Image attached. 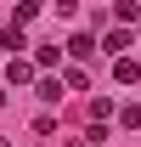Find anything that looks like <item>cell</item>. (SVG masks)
<instances>
[{
	"instance_id": "6",
	"label": "cell",
	"mask_w": 141,
	"mask_h": 147,
	"mask_svg": "<svg viewBox=\"0 0 141 147\" xmlns=\"http://www.w3.org/2000/svg\"><path fill=\"white\" fill-rule=\"evenodd\" d=\"M56 85H68V91H85V85H90V74H85V68H73V62H68V68H62V79H56Z\"/></svg>"
},
{
	"instance_id": "9",
	"label": "cell",
	"mask_w": 141,
	"mask_h": 147,
	"mask_svg": "<svg viewBox=\"0 0 141 147\" xmlns=\"http://www.w3.org/2000/svg\"><path fill=\"white\" fill-rule=\"evenodd\" d=\"M113 17H119V23H141V6H136V0H119Z\"/></svg>"
},
{
	"instance_id": "3",
	"label": "cell",
	"mask_w": 141,
	"mask_h": 147,
	"mask_svg": "<svg viewBox=\"0 0 141 147\" xmlns=\"http://www.w3.org/2000/svg\"><path fill=\"white\" fill-rule=\"evenodd\" d=\"M28 79H34V62L11 57V62H6V85H28Z\"/></svg>"
},
{
	"instance_id": "5",
	"label": "cell",
	"mask_w": 141,
	"mask_h": 147,
	"mask_svg": "<svg viewBox=\"0 0 141 147\" xmlns=\"http://www.w3.org/2000/svg\"><path fill=\"white\" fill-rule=\"evenodd\" d=\"M0 45H6V51L17 57V51H23V45H28V34H23L17 23H6V28H0Z\"/></svg>"
},
{
	"instance_id": "12",
	"label": "cell",
	"mask_w": 141,
	"mask_h": 147,
	"mask_svg": "<svg viewBox=\"0 0 141 147\" xmlns=\"http://www.w3.org/2000/svg\"><path fill=\"white\" fill-rule=\"evenodd\" d=\"M0 108H6V85H0Z\"/></svg>"
},
{
	"instance_id": "8",
	"label": "cell",
	"mask_w": 141,
	"mask_h": 147,
	"mask_svg": "<svg viewBox=\"0 0 141 147\" xmlns=\"http://www.w3.org/2000/svg\"><path fill=\"white\" fill-rule=\"evenodd\" d=\"M34 17H40V6H34V0H23L17 11H11V23H17V28H28V23H34Z\"/></svg>"
},
{
	"instance_id": "4",
	"label": "cell",
	"mask_w": 141,
	"mask_h": 147,
	"mask_svg": "<svg viewBox=\"0 0 141 147\" xmlns=\"http://www.w3.org/2000/svg\"><path fill=\"white\" fill-rule=\"evenodd\" d=\"M124 45H130V28H107V40H96V51H107V57H119Z\"/></svg>"
},
{
	"instance_id": "1",
	"label": "cell",
	"mask_w": 141,
	"mask_h": 147,
	"mask_svg": "<svg viewBox=\"0 0 141 147\" xmlns=\"http://www.w3.org/2000/svg\"><path fill=\"white\" fill-rule=\"evenodd\" d=\"M68 57H73V68L90 62V57H96V34H73V40H68Z\"/></svg>"
},
{
	"instance_id": "13",
	"label": "cell",
	"mask_w": 141,
	"mask_h": 147,
	"mask_svg": "<svg viewBox=\"0 0 141 147\" xmlns=\"http://www.w3.org/2000/svg\"><path fill=\"white\" fill-rule=\"evenodd\" d=\"M0 147H11V142H6V136H0Z\"/></svg>"
},
{
	"instance_id": "7",
	"label": "cell",
	"mask_w": 141,
	"mask_h": 147,
	"mask_svg": "<svg viewBox=\"0 0 141 147\" xmlns=\"http://www.w3.org/2000/svg\"><path fill=\"white\" fill-rule=\"evenodd\" d=\"M62 62V45H34V68H56Z\"/></svg>"
},
{
	"instance_id": "10",
	"label": "cell",
	"mask_w": 141,
	"mask_h": 147,
	"mask_svg": "<svg viewBox=\"0 0 141 147\" xmlns=\"http://www.w3.org/2000/svg\"><path fill=\"white\" fill-rule=\"evenodd\" d=\"M34 91H40V96H45V102H62V85H56V79H51V74H45V79H40V85H34Z\"/></svg>"
},
{
	"instance_id": "2",
	"label": "cell",
	"mask_w": 141,
	"mask_h": 147,
	"mask_svg": "<svg viewBox=\"0 0 141 147\" xmlns=\"http://www.w3.org/2000/svg\"><path fill=\"white\" fill-rule=\"evenodd\" d=\"M113 79H119V85H136V79H141V62H136V57H113Z\"/></svg>"
},
{
	"instance_id": "11",
	"label": "cell",
	"mask_w": 141,
	"mask_h": 147,
	"mask_svg": "<svg viewBox=\"0 0 141 147\" xmlns=\"http://www.w3.org/2000/svg\"><path fill=\"white\" fill-rule=\"evenodd\" d=\"M119 125H124V130H141V108H136V102H130V108H119Z\"/></svg>"
}]
</instances>
